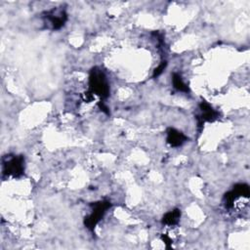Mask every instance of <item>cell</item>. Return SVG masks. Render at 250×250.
Segmentation results:
<instances>
[{
  "instance_id": "52a82bcc",
  "label": "cell",
  "mask_w": 250,
  "mask_h": 250,
  "mask_svg": "<svg viewBox=\"0 0 250 250\" xmlns=\"http://www.w3.org/2000/svg\"><path fill=\"white\" fill-rule=\"evenodd\" d=\"M180 217H181V211L179 209H174L163 216L162 224L166 226H175L178 224Z\"/></svg>"
},
{
  "instance_id": "30bf717a",
  "label": "cell",
  "mask_w": 250,
  "mask_h": 250,
  "mask_svg": "<svg viewBox=\"0 0 250 250\" xmlns=\"http://www.w3.org/2000/svg\"><path fill=\"white\" fill-rule=\"evenodd\" d=\"M162 240L165 242L167 247H170V245L172 244V239L167 235H162Z\"/></svg>"
},
{
  "instance_id": "5b68a950",
  "label": "cell",
  "mask_w": 250,
  "mask_h": 250,
  "mask_svg": "<svg viewBox=\"0 0 250 250\" xmlns=\"http://www.w3.org/2000/svg\"><path fill=\"white\" fill-rule=\"evenodd\" d=\"M199 114L196 117L197 125L201 127L205 122H213L219 118V112L215 110L208 103L201 102L199 104Z\"/></svg>"
},
{
  "instance_id": "8992f818",
  "label": "cell",
  "mask_w": 250,
  "mask_h": 250,
  "mask_svg": "<svg viewBox=\"0 0 250 250\" xmlns=\"http://www.w3.org/2000/svg\"><path fill=\"white\" fill-rule=\"evenodd\" d=\"M166 133H167V138H166L167 143L174 147H178L182 146L188 140L187 136L184 133H182L181 131H178L175 128H168Z\"/></svg>"
},
{
  "instance_id": "7a4b0ae2",
  "label": "cell",
  "mask_w": 250,
  "mask_h": 250,
  "mask_svg": "<svg viewBox=\"0 0 250 250\" xmlns=\"http://www.w3.org/2000/svg\"><path fill=\"white\" fill-rule=\"evenodd\" d=\"M92 212L84 219V225L90 230H94L95 227L102 220L106 211L111 207V203L107 200H103L95 202L92 204Z\"/></svg>"
},
{
  "instance_id": "ba28073f",
  "label": "cell",
  "mask_w": 250,
  "mask_h": 250,
  "mask_svg": "<svg viewBox=\"0 0 250 250\" xmlns=\"http://www.w3.org/2000/svg\"><path fill=\"white\" fill-rule=\"evenodd\" d=\"M172 83H173V87L177 91L184 92V93H188L189 92V89H188V85L184 82L182 76L177 72H174L173 75H172Z\"/></svg>"
},
{
  "instance_id": "277c9868",
  "label": "cell",
  "mask_w": 250,
  "mask_h": 250,
  "mask_svg": "<svg viewBox=\"0 0 250 250\" xmlns=\"http://www.w3.org/2000/svg\"><path fill=\"white\" fill-rule=\"evenodd\" d=\"M44 19L52 29H60L67 20V15L63 9H52L46 12Z\"/></svg>"
},
{
  "instance_id": "3957f363",
  "label": "cell",
  "mask_w": 250,
  "mask_h": 250,
  "mask_svg": "<svg viewBox=\"0 0 250 250\" xmlns=\"http://www.w3.org/2000/svg\"><path fill=\"white\" fill-rule=\"evenodd\" d=\"M24 171V158L21 155H14L3 160V174L12 177H20Z\"/></svg>"
},
{
  "instance_id": "6da1fadb",
  "label": "cell",
  "mask_w": 250,
  "mask_h": 250,
  "mask_svg": "<svg viewBox=\"0 0 250 250\" xmlns=\"http://www.w3.org/2000/svg\"><path fill=\"white\" fill-rule=\"evenodd\" d=\"M89 91L104 100L109 95V85L105 74L99 67H93L89 74Z\"/></svg>"
},
{
  "instance_id": "9c48e42d",
  "label": "cell",
  "mask_w": 250,
  "mask_h": 250,
  "mask_svg": "<svg viewBox=\"0 0 250 250\" xmlns=\"http://www.w3.org/2000/svg\"><path fill=\"white\" fill-rule=\"evenodd\" d=\"M166 65H167V62H166L165 61L162 62L154 69V71H153V77H157L158 75H160V74L162 73V71L165 69Z\"/></svg>"
}]
</instances>
